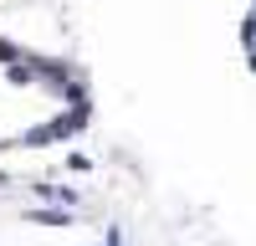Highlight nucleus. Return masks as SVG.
Here are the masks:
<instances>
[{"mask_svg": "<svg viewBox=\"0 0 256 246\" xmlns=\"http://www.w3.org/2000/svg\"><path fill=\"white\" fill-rule=\"evenodd\" d=\"M26 220H31V226H72L77 216H72V210H26Z\"/></svg>", "mask_w": 256, "mask_h": 246, "instance_id": "nucleus-1", "label": "nucleus"}, {"mask_svg": "<svg viewBox=\"0 0 256 246\" xmlns=\"http://www.w3.org/2000/svg\"><path fill=\"white\" fill-rule=\"evenodd\" d=\"M241 46H246V52H256V10L241 20Z\"/></svg>", "mask_w": 256, "mask_h": 246, "instance_id": "nucleus-2", "label": "nucleus"}, {"mask_svg": "<svg viewBox=\"0 0 256 246\" xmlns=\"http://www.w3.org/2000/svg\"><path fill=\"white\" fill-rule=\"evenodd\" d=\"M67 170H77V174H82V170H92V159H88V154H67Z\"/></svg>", "mask_w": 256, "mask_h": 246, "instance_id": "nucleus-3", "label": "nucleus"}, {"mask_svg": "<svg viewBox=\"0 0 256 246\" xmlns=\"http://www.w3.org/2000/svg\"><path fill=\"white\" fill-rule=\"evenodd\" d=\"M102 246H123V231H118V226L108 231V241H102Z\"/></svg>", "mask_w": 256, "mask_h": 246, "instance_id": "nucleus-4", "label": "nucleus"}, {"mask_svg": "<svg viewBox=\"0 0 256 246\" xmlns=\"http://www.w3.org/2000/svg\"><path fill=\"white\" fill-rule=\"evenodd\" d=\"M251 72H256V52H251Z\"/></svg>", "mask_w": 256, "mask_h": 246, "instance_id": "nucleus-5", "label": "nucleus"}]
</instances>
